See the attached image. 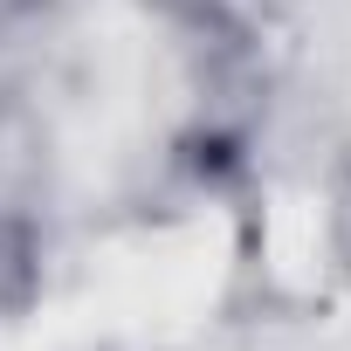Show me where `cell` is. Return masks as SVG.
Instances as JSON below:
<instances>
[{"label": "cell", "instance_id": "cell-1", "mask_svg": "<svg viewBox=\"0 0 351 351\" xmlns=\"http://www.w3.org/2000/svg\"><path fill=\"white\" fill-rule=\"evenodd\" d=\"M28 289H35V241L21 221L0 214V310H21Z\"/></svg>", "mask_w": 351, "mask_h": 351}]
</instances>
